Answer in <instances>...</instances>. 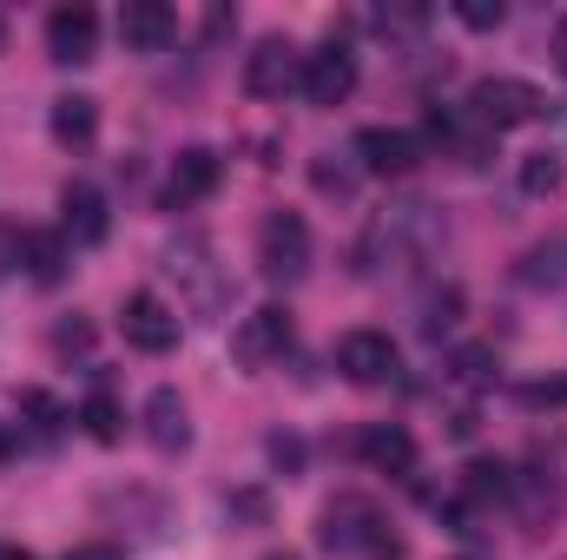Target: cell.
<instances>
[{"mask_svg": "<svg viewBox=\"0 0 567 560\" xmlns=\"http://www.w3.org/2000/svg\"><path fill=\"white\" fill-rule=\"evenodd\" d=\"M66 560H126V554H120L113 541H86V548H73Z\"/></svg>", "mask_w": 567, "mask_h": 560, "instance_id": "30", "label": "cell"}, {"mask_svg": "<svg viewBox=\"0 0 567 560\" xmlns=\"http://www.w3.org/2000/svg\"><path fill=\"white\" fill-rule=\"evenodd\" d=\"M508 501H515V515H522L528 528H542L548 515H561V475H542V468H528V475H515Z\"/></svg>", "mask_w": 567, "mask_h": 560, "instance_id": "20", "label": "cell"}, {"mask_svg": "<svg viewBox=\"0 0 567 560\" xmlns=\"http://www.w3.org/2000/svg\"><path fill=\"white\" fill-rule=\"evenodd\" d=\"M7 462H13V428L0 422V468H7Z\"/></svg>", "mask_w": 567, "mask_h": 560, "instance_id": "32", "label": "cell"}, {"mask_svg": "<svg viewBox=\"0 0 567 560\" xmlns=\"http://www.w3.org/2000/svg\"><path fill=\"white\" fill-rule=\"evenodd\" d=\"M120 40H126V53H165L178 40V13L165 0H126L120 7Z\"/></svg>", "mask_w": 567, "mask_h": 560, "instance_id": "16", "label": "cell"}, {"mask_svg": "<svg viewBox=\"0 0 567 560\" xmlns=\"http://www.w3.org/2000/svg\"><path fill=\"white\" fill-rule=\"evenodd\" d=\"M455 20H462L468 33H495V27L508 20V7H502V0H455Z\"/></svg>", "mask_w": 567, "mask_h": 560, "instance_id": "25", "label": "cell"}, {"mask_svg": "<svg viewBox=\"0 0 567 560\" xmlns=\"http://www.w3.org/2000/svg\"><path fill=\"white\" fill-rule=\"evenodd\" d=\"M462 303H468V297H462V283L429 290V297H423V336H429V343H435V336H449V330L462 323Z\"/></svg>", "mask_w": 567, "mask_h": 560, "instance_id": "23", "label": "cell"}, {"mask_svg": "<svg viewBox=\"0 0 567 560\" xmlns=\"http://www.w3.org/2000/svg\"><path fill=\"white\" fill-rule=\"evenodd\" d=\"M357 158H363V172H377V178H410L429 152H423V139L403 133V126H363V133H357Z\"/></svg>", "mask_w": 567, "mask_h": 560, "instance_id": "12", "label": "cell"}, {"mask_svg": "<svg viewBox=\"0 0 567 560\" xmlns=\"http://www.w3.org/2000/svg\"><path fill=\"white\" fill-rule=\"evenodd\" d=\"M561 185H567L561 152H528V158H522V191H528V198H555Z\"/></svg>", "mask_w": 567, "mask_h": 560, "instance_id": "22", "label": "cell"}, {"mask_svg": "<svg viewBox=\"0 0 567 560\" xmlns=\"http://www.w3.org/2000/svg\"><path fill=\"white\" fill-rule=\"evenodd\" d=\"M337 370H343L357 390H383V383H396L403 350H396L390 330H350V336L337 343Z\"/></svg>", "mask_w": 567, "mask_h": 560, "instance_id": "8", "label": "cell"}, {"mask_svg": "<svg viewBox=\"0 0 567 560\" xmlns=\"http://www.w3.org/2000/svg\"><path fill=\"white\" fill-rule=\"evenodd\" d=\"M47 126H53L60 145H93V133H100V100L93 93H60L53 113H47Z\"/></svg>", "mask_w": 567, "mask_h": 560, "instance_id": "19", "label": "cell"}, {"mask_svg": "<svg viewBox=\"0 0 567 560\" xmlns=\"http://www.w3.org/2000/svg\"><path fill=\"white\" fill-rule=\"evenodd\" d=\"M265 560H303V554H265Z\"/></svg>", "mask_w": 567, "mask_h": 560, "instance_id": "33", "label": "cell"}, {"mask_svg": "<svg viewBox=\"0 0 567 560\" xmlns=\"http://www.w3.org/2000/svg\"><path fill=\"white\" fill-rule=\"evenodd\" d=\"M310 178H317V191H337V198L350 191V172H343V165H330V152L317 158V172H310Z\"/></svg>", "mask_w": 567, "mask_h": 560, "instance_id": "28", "label": "cell"}, {"mask_svg": "<svg viewBox=\"0 0 567 560\" xmlns=\"http://www.w3.org/2000/svg\"><path fill=\"white\" fill-rule=\"evenodd\" d=\"M60 231H66V245H106V231H113V211H106V191L100 185H86V178H73L66 191H60Z\"/></svg>", "mask_w": 567, "mask_h": 560, "instance_id": "14", "label": "cell"}, {"mask_svg": "<svg viewBox=\"0 0 567 560\" xmlns=\"http://www.w3.org/2000/svg\"><path fill=\"white\" fill-rule=\"evenodd\" d=\"M47 53H53L60 66H86V60L100 53V13H93L86 0L53 7V13H47Z\"/></svg>", "mask_w": 567, "mask_h": 560, "instance_id": "11", "label": "cell"}, {"mask_svg": "<svg viewBox=\"0 0 567 560\" xmlns=\"http://www.w3.org/2000/svg\"><path fill=\"white\" fill-rule=\"evenodd\" d=\"M120 336L140 350V356H172L178 350V310L158 297V290H133L120 303Z\"/></svg>", "mask_w": 567, "mask_h": 560, "instance_id": "7", "label": "cell"}, {"mask_svg": "<svg viewBox=\"0 0 567 560\" xmlns=\"http://www.w3.org/2000/svg\"><path fill=\"white\" fill-rule=\"evenodd\" d=\"M0 46H7V27H0Z\"/></svg>", "mask_w": 567, "mask_h": 560, "instance_id": "34", "label": "cell"}, {"mask_svg": "<svg viewBox=\"0 0 567 560\" xmlns=\"http://www.w3.org/2000/svg\"><path fill=\"white\" fill-rule=\"evenodd\" d=\"M165 271L178 278L185 303H192L198 317H218V310H225V271H218V251H212L205 231L172 238V245H165Z\"/></svg>", "mask_w": 567, "mask_h": 560, "instance_id": "4", "label": "cell"}, {"mask_svg": "<svg viewBox=\"0 0 567 560\" xmlns=\"http://www.w3.org/2000/svg\"><path fill=\"white\" fill-rule=\"evenodd\" d=\"M20 409L40 422V428H60V422H66V409H60V403H53L47 390H20Z\"/></svg>", "mask_w": 567, "mask_h": 560, "instance_id": "26", "label": "cell"}, {"mask_svg": "<svg viewBox=\"0 0 567 560\" xmlns=\"http://www.w3.org/2000/svg\"><path fill=\"white\" fill-rule=\"evenodd\" d=\"M435 238H442L435 205L403 198V205H390V211H377V218L363 225V238H357V271H363V278L410 271V265H423L429 251H435Z\"/></svg>", "mask_w": 567, "mask_h": 560, "instance_id": "1", "label": "cell"}, {"mask_svg": "<svg viewBox=\"0 0 567 560\" xmlns=\"http://www.w3.org/2000/svg\"><path fill=\"white\" fill-rule=\"evenodd\" d=\"M145 442H152L158 455H185V448H192V409H185V396H178L172 383H158V390L145 396Z\"/></svg>", "mask_w": 567, "mask_h": 560, "instance_id": "15", "label": "cell"}, {"mask_svg": "<svg viewBox=\"0 0 567 560\" xmlns=\"http://www.w3.org/2000/svg\"><path fill=\"white\" fill-rule=\"evenodd\" d=\"M258 271L271 283H297L310 271V225H303V211H265V225H258Z\"/></svg>", "mask_w": 567, "mask_h": 560, "instance_id": "5", "label": "cell"}, {"mask_svg": "<svg viewBox=\"0 0 567 560\" xmlns=\"http://www.w3.org/2000/svg\"><path fill=\"white\" fill-rule=\"evenodd\" d=\"M80 428H86L93 442H120V435H126V409H120L106 390H93V396L80 403Z\"/></svg>", "mask_w": 567, "mask_h": 560, "instance_id": "24", "label": "cell"}, {"mask_svg": "<svg viewBox=\"0 0 567 560\" xmlns=\"http://www.w3.org/2000/svg\"><path fill=\"white\" fill-rule=\"evenodd\" d=\"M515 283H528V290H555V283H567V225L555 231V238H542L535 251H522Z\"/></svg>", "mask_w": 567, "mask_h": 560, "instance_id": "21", "label": "cell"}, {"mask_svg": "<svg viewBox=\"0 0 567 560\" xmlns=\"http://www.w3.org/2000/svg\"><path fill=\"white\" fill-rule=\"evenodd\" d=\"M297 80H303V53H297L290 40H278V33L245 53V93H251V100H284Z\"/></svg>", "mask_w": 567, "mask_h": 560, "instance_id": "10", "label": "cell"}, {"mask_svg": "<svg viewBox=\"0 0 567 560\" xmlns=\"http://www.w3.org/2000/svg\"><path fill=\"white\" fill-rule=\"evenodd\" d=\"M290 336H297L290 310H284V303H258V310H251V317H238V330H231V363L258 376V370H271V363H284Z\"/></svg>", "mask_w": 567, "mask_h": 560, "instance_id": "6", "label": "cell"}, {"mask_svg": "<svg viewBox=\"0 0 567 560\" xmlns=\"http://www.w3.org/2000/svg\"><path fill=\"white\" fill-rule=\"evenodd\" d=\"M317 541H323L330 554H363V560H396L403 554V541L390 535V521H383L377 501H363V495H337V501L323 508V521H317Z\"/></svg>", "mask_w": 567, "mask_h": 560, "instance_id": "2", "label": "cell"}, {"mask_svg": "<svg viewBox=\"0 0 567 560\" xmlns=\"http://www.w3.org/2000/svg\"><path fill=\"white\" fill-rule=\"evenodd\" d=\"M357 455H363L377 475H410V468H416V435H410L403 422H370V428L357 435Z\"/></svg>", "mask_w": 567, "mask_h": 560, "instance_id": "17", "label": "cell"}, {"mask_svg": "<svg viewBox=\"0 0 567 560\" xmlns=\"http://www.w3.org/2000/svg\"><path fill=\"white\" fill-rule=\"evenodd\" d=\"M218 178H225V158H218L212 145H185V152L172 158V172H165V205H172V211L205 205V198L218 191Z\"/></svg>", "mask_w": 567, "mask_h": 560, "instance_id": "13", "label": "cell"}, {"mask_svg": "<svg viewBox=\"0 0 567 560\" xmlns=\"http://www.w3.org/2000/svg\"><path fill=\"white\" fill-rule=\"evenodd\" d=\"M548 113V93L535 80H515V73H488L468 86V120L482 133H515V126H535Z\"/></svg>", "mask_w": 567, "mask_h": 560, "instance_id": "3", "label": "cell"}, {"mask_svg": "<svg viewBox=\"0 0 567 560\" xmlns=\"http://www.w3.org/2000/svg\"><path fill=\"white\" fill-rule=\"evenodd\" d=\"M297 93L317 106V113H330V106H343L350 93H357V53L350 46H317V53H303V80H297Z\"/></svg>", "mask_w": 567, "mask_h": 560, "instance_id": "9", "label": "cell"}, {"mask_svg": "<svg viewBox=\"0 0 567 560\" xmlns=\"http://www.w3.org/2000/svg\"><path fill=\"white\" fill-rule=\"evenodd\" d=\"M66 258H73L66 231H20V265H27V278L40 283V290H53V283L66 278Z\"/></svg>", "mask_w": 567, "mask_h": 560, "instance_id": "18", "label": "cell"}, {"mask_svg": "<svg viewBox=\"0 0 567 560\" xmlns=\"http://www.w3.org/2000/svg\"><path fill=\"white\" fill-rule=\"evenodd\" d=\"M488 363H495L488 350H468V356H462V376H468V383H488Z\"/></svg>", "mask_w": 567, "mask_h": 560, "instance_id": "29", "label": "cell"}, {"mask_svg": "<svg viewBox=\"0 0 567 560\" xmlns=\"http://www.w3.org/2000/svg\"><path fill=\"white\" fill-rule=\"evenodd\" d=\"M555 66H561V80H567V20H561V33H555Z\"/></svg>", "mask_w": 567, "mask_h": 560, "instance_id": "31", "label": "cell"}, {"mask_svg": "<svg viewBox=\"0 0 567 560\" xmlns=\"http://www.w3.org/2000/svg\"><path fill=\"white\" fill-rule=\"evenodd\" d=\"M522 403H528V409H561L567 403V376H555V383H528Z\"/></svg>", "mask_w": 567, "mask_h": 560, "instance_id": "27", "label": "cell"}]
</instances>
